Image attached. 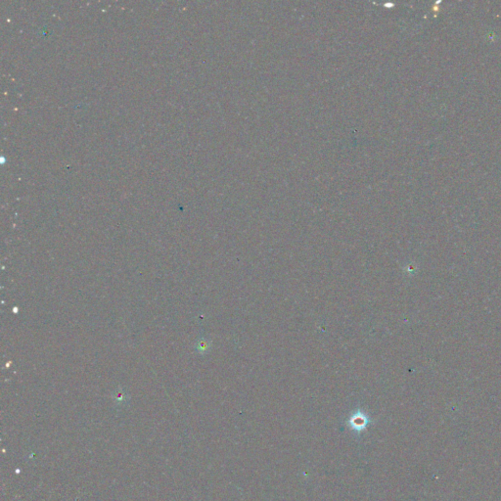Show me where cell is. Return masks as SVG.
Returning a JSON list of instances; mask_svg holds the SVG:
<instances>
[{"label":"cell","instance_id":"6da1fadb","mask_svg":"<svg viewBox=\"0 0 501 501\" xmlns=\"http://www.w3.org/2000/svg\"><path fill=\"white\" fill-rule=\"evenodd\" d=\"M209 348H210L209 342H207V341H202V342L200 343V346H199V350H200V351H201L202 353H205V352H207V351L209 350Z\"/></svg>","mask_w":501,"mask_h":501}]
</instances>
